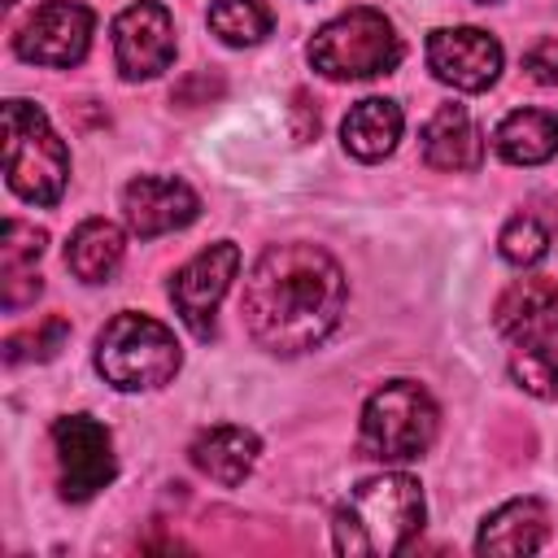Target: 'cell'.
Wrapping results in <instances>:
<instances>
[{
  "instance_id": "obj_1",
  "label": "cell",
  "mask_w": 558,
  "mask_h": 558,
  "mask_svg": "<svg viewBox=\"0 0 558 558\" xmlns=\"http://www.w3.org/2000/svg\"><path fill=\"white\" fill-rule=\"evenodd\" d=\"M344 270L318 244H270L240 296L244 327L266 353L292 357L314 349L344 314Z\"/></svg>"
},
{
  "instance_id": "obj_21",
  "label": "cell",
  "mask_w": 558,
  "mask_h": 558,
  "mask_svg": "<svg viewBox=\"0 0 558 558\" xmlns=\"http://www.w3.org/2000/svg\"><path fill=\"white\" fill-rule=\"evenodd\" d=\"M270 9L266 0H214L209 4V31L231 44V48H244V44H257L270 35Z\"/></svg>"
},
{
  "instance_id": "obj_13",
  "label": "cell",
  "mask_w": 558,
  "mask_h": 558,
  "mask_svg": "<svg viewBox=\"0 0 558 558\" xmlns=\"http://www.w3.org/2000/svg\"><path fill=\"white\" fill-rule=\"evenodd\" d=\"M497 331L523 349L549 344L558 336V283L554 279H519L497 301Z\"/></svg>"
},
{
  "instance_id": "obj_28",
  "label": "cell",
  "mask_w": 558,
  "mask_h": 558,
  "mask_svg": "<svg viewBox=\"0 0 558 558\" xmlns=\"http://www.w3.org/2000/svg\"><path fill=\"white\" fill-rule=\"evenodd\" d=\"M480 4H488V0H480Z\"/></svg>"
},
{
  "instance_id": "obj_17",
  "label": "cell",
  "mask_w": 558,
  "mask_h": 558,
  "mask_svg": "<svg viewBox=\"0 0 558 558\" xmlns=\"http://www.w3.org/2000/svg\"><path fill=\"white\" fill-rule=\"evenodd\" d=\"M493 144L510 166H541V161H549L558 153V113H549V109H514L493 131Z\"/></svg>"
},
{
  "instance_id": "obj_4",
  "label": "cell",
  "mask_w": 558,
  "mask_h": 558,
  "mask_svg": "<svg viewBox=\"0 0 558 558\" xmlns=\"http://www.w3.org/2000/svg\"><path fill=\"white\" fill-rule=\"evenodd\" d=\"M4 174L9 187L31 205H57L70 179V153L31 100L4 105Z\"/></svg>"
},
{
  "instance_id": "obj_14",
  "label": "cell",
  "mask_w": 558,
  "mask_h": 558,
  "mask_svg": "<svg viewBox=\"0 0 558 558\" xmlns=\"http://www.w3.org/2000/svg\"><path fill=\"white\" fill-rule=\"evenodd\" d=\"M187 453H192V466H196L201 475H209V480L235 488V484H244V475L257 466L262 445H257V436H253L248 427L218 423V427H205V432L192 440Z\"/></svg>"
},
{
  "instance_id": "obj_27",
  "label": "cell",
  "mask_w": 558,
  "mask_h": 558,
  "mask_svg": "<svg viewBox=\"0 0 558 558\" xmlns=\"http://www.w3.org/2000/svg\"><path fill=\"white\" fill-rule=\"evenodd\" d=\"M4 4H17V0H4Z\"/></svg>"
},
{
  "instance_id": "obj_6",
  "label": "cell",
  "mask_w": 558,
  "mask_h": 558,
  "mask_svg": "<svg viewBox=\"0 0 558 558\" xmlns=\"http://www.w3.org/2000/svg\"><path fill=\"white\" fill-rule=\"evenodd\" d=\"M401 61V39L379 9H349L310 39V65L327 78H375Z\"/></svg>"
},
{
  "instance_id": "obj_22",
  "label": "cell",
  "mask_w": 558,
  "mask_h": 558,
  "mask_svg": "<svg viewBox=\"0 0 558 558\" xmlns=\"http://www.w3.org/2000/svg\"><path fill=\"white\" fill-rule=\"evenodd\" d=\"M65 336H70V323L61 318V314H52V318H44L39 327H26V331H13L9 340H4V362L9 366H17V362H44V357H52L61 344H65Z\"/></svg>"
},
{
  "instance_id": "obj_5",
  "label": "cell",
  "mask_w": 558,
  "mask_h": 558,
  "mask_svg": "<svg viewBox=\"0 0 558 558\" xmlns=\"http://www.w3.org/2000/svg\"><path fill=\"white\" fill-rule=\"evenodd\" d=\"M436 427H440L436 401L418 384L392 379V384H384L366 401L357 445L375 462H410V458H418V453L432 449Z\"/></svg>"
},
{
  "instance_id": "obj_12",
  "label": "cell",
  "mask_w": 558,
  "mask_h": 558,
  "mask_svg": "<svg viewBox=\"0 0 558 558\" xmlns=\"http://www.w3.org/2000/svg\"><path fill=\"white\" fill-rule=\"evenodd\" d=\"M122 214H126V227L140 240H153V235L187 227L201 214V201H196V192L183 179L140 174V179H131L122 187Z\"/></svg>"
},
{
  "instance_id": "obj_8",
  "label": "cell",
  "mask_w": 558,
  "mask_h": 558,
  "mask_svg": "<svg viewBox=\"0 0 558 558\" xmlns=\"http://www.w3.org/2000/svg\"><path fill=\"white\" fill-rule=\"evenodd\" d=\"M52 449H57V466H61V493L70 501L96 497L118 471L109 432L87 414L57 418L52 423Z\"/></svg>"
},
{
  "instance_id": "obj_18",
  "label": "cell",
  "mask_w": 558,
  "mask_h": 558,
  "mask_svg": "<svg viewBox=\"0 0 558 558\" xmlns=\"http://www.w3.org/2000/svg\"><path fill=\"white\" fill-rule=\"evenodd\" d=\"M340 135H344V148H349L353 157L379 161V157H388V153L397 148V140H401V109H397L392 100H384V96L357 100V105L344 113Z\"/></svg>"
},
{
  "instance_id": "obj_7",
  "label": "cell",
  "mask_w": 558,
  "mask_h": 558,
  "mask_svg": "<svg viewBox=\"0 0 558 558\" xmlns=\"http://www.w3.org/2000/svg\"><path fill=\"white\" fill-rule=\"evenodd\" d=\"M92 44V9L83 0H48L39 4L13 35V48L31 65H78Z\"/></svg>"
},
{
  "instance_id": "obj_10",
  "label": "cell",
  "mask_w": 558,
  "mask_h": 558,
  "mask_svg": "<svg viewBox=\"0 0 558 558\" xmlns=\"http://www.w3.org/2000/svg\"><path fill=\"white\" fill-rule=\"evenodd\" d=\"M113 57L122 78L140 83L174 61V17L157 0H135L113 17Z\"/></svg>"
},
{
  "instance_id": "obj_3",
  "label": "cell",
  "mask_w": 558,
  "mask_h": 558,
  "mask_svg": "<svg viewBox=\"0 0 558 558\" xmlns=\"http://www.w3.org/2000/svg\"><path fill=\"white\" fill-rule=\"evenodd\" d=\"M179 362L183 353H179L174 331L148 314H131V310L113 314L105 331L96 336V371L105 375V384L122 392L170 384Z\"/></svg>"
},
{
  "instance_id": "obj_16",
  "label": "cell",
  "mask_w": 558,
  "mask_h": 558,
  "mask_svg": "<svg viewBox=\"0 0 558 558\" xmlns=\"http://www.w3.org/2000/svg\"><path fill=\"white\" fill-rule=\"evenodd\" d=\"M549 541V510L536 497H514L493 510L475 536L480 554H532Z\"/></svg>"
},
{
  "instance_id": "obj_23",
  "label": "cell",
  "mask_w": 558,
  "mask_h": 558,
  "mask_svg": "<svg viewBox=\"0 0 558 558\" xmlns=\"http://www.w3.org/2000/svg\"><path fill=\"white\" fill-rule=\"evenodd\" d=\"M510 375H514L527 392H536V397H545V401H558V349H554V344H532V349H523V353L510 362Z\"/></svg>"
},
{
  "instance_id": "obj_26",
  "label": "cell",
  "mask_w": 558,
  "mask_h": 558,
  "mask_svg": "<svg viewBox=\"0 0 558 558\" xmlns=\"http://www.w3.org/2000/svg\"><path fill=\"white\" fill-rule=\"evenodd\" d=\"M292 113H296V140H314L318 135V113L310 109V96L305 92H296V105H292Z\"/></svg>"
},
{
  "instance_id": "obj_9",
  "label": "cell",
  "mask_w": 558,
  "mask_h": 558,
  "mask_svg": "<svg viewBox=\"0 0 558 558\" xmlns=\"http://www.w3.org/2000/svg\"><path fill=\"white\" fill-rule=\"evenodd\" d=\"M235 270H240V248L227 244V240L201 248L187 266L174 270V279H170V301H174L179 318L192 327V336L209 340V331H214V310H218V301L227 296Z\"/></svg>"
},
{
  "instance_id": "obj_20",
  "label": "cell",
  "mask_w": 558,
  "mask_h": 558,
  "mask_svg": "<svg viewBox=\"0 0 558 558\" xmlns=\"http://www.w3.org/2000/svg\"><path fill=\"white\" fill-rule=\"evenodd\" d=\"M122 262V231L105 218H87L70 244H65V266L83 279V283H105Z\"/></svg>"
},
{
  "instance_id": "obj_25",
  "label": "cell",
  "mask_w": 558,
  "mask_h": 558,
  "mask_svg": "<svg viewBox=\"0 0 558 558\" xmlns=\"http://www.w3.org/2000/svg\"><path fill=\"white\" fill-rule=\"evenodd\" d=\"M523 70H527L536 83H549V87H558V39H541L536 48H527V57H523Z\"/></svg>"
},
{
  "instance_id": "obj_15",
  "label": "cell",
  "mask_w": 558,
  "mask_h": 558,
  "mask_svg": "<svg viewBox=\"0 0 558 558\" xmlns=\"http://www.w3.org/2000/svg\"><path fill=\"white\" fill-rule=\"evenodd\" d=\"M423 161L432 170H475L484 161V140L462 105H440L423 126Z\"/></svg>"
},
{
  "instance_id": "obj_24",
  "label": "cell",
  "mask_w": 558,
  "mask_h": 558,
  "mask_svg": "<svg viewBox=\"0 0 558 558\" xmlns=\"http://www.w3.org/2000/svg\"><path fill=\"white\" fill-rule=\"evenodd\" d=\"M497 244H501V257H506L510 266H532V262H541V257L549 253V235H545V227H541L536 218H527V214L510 218Z\"/></svg>"
},
{
  "instance_id": "obj_11",
  "label": "cell",
  "mask_w": 558,
  "mask_h": 558,
  "mask_svg": "<svg viewBox=\"0 0 558 558\" xmlns=\"http://www.w3.org/2000/svg\"><path fill=\"white\" fill-rule=\"evenodd\" d=\"M427 65L458 92H484L501 74V44L480 26H445L427 35Z\"/></svg>"
},
{
  "instance_id": "obj_2",
  "label": "cell",
  "mask_w": 558,
  "mask_h": 558,
  "mask_svg": "<svg viewBox=\"0 0 558 558\" xmlns=\"http://www.w3.org/2000/svg\"><path fill=\"white\" fill-rule=\"evenodd\" d=\"M423 527V488L414 475L388 471L375 480H362L336 510L331 536L336 549L357 558V554H397L405 541Z\"/></svg>"
},
{
  "instance_id": "obj_19",
  "label": "cell",
  "mask_w": 558,
  "mask_h": 558,
  "mask_svg": "<svg viewBox=\"0 0 558 558\" xmlns=\"http://www.w3.org/2000/svg\"><path fill=\"white\" fill-rule=\"evenodd\" d=\"M44 244H48V235L39 227H26L17 218L4 222V244H0V257H4V310H17L31 296H39V279H31V270L44 257Z\"/></svg>"
}]
</instances>
